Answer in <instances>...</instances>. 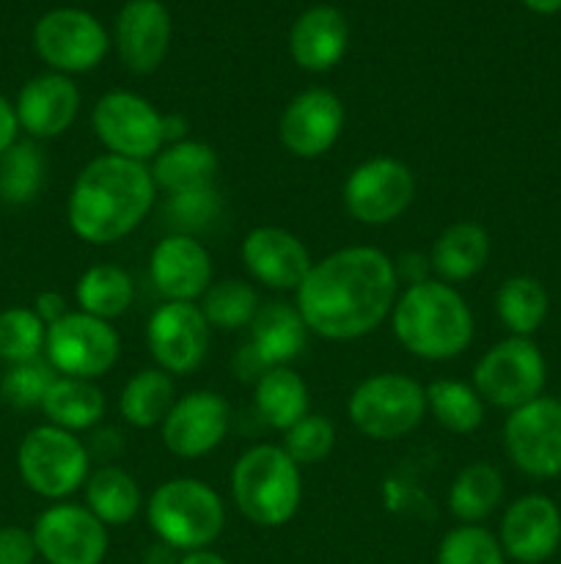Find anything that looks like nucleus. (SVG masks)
<instances>
[{"label": "nucleus", "instance_id": "obj_25", "mask_svg": "<svg viewBox=\"0 0 561 564\" xmlns=\"http://www.w3.org/2000/svg\"><path fill=\"white\" fill-rule=\"evenodd\" d=\"M490 248H493L490 246V235L482 224H476V220H457V224L446 226L435 237L432 248H429L432 275L451 286L471 281L487 264Z\"/></svg>", "mask_w": 561, "mask_h": 564}, {"label": "nucleus", "instance_id": "obj_44", "mask_svg": "<svg viewBox=\"0 0 561 564\" xmlns=\"http://www.w3.org/2000/svg\"><path fill=\"white\" fill-rule=\"evenodd\" d=\"M33 312H36V317L42 319L44 325H55L58 319H64L66 314H69V303H66V297L61 295V292L55 290H44L38 292L36 297H33Z\"/></svg>", "mask_w": 561, "mask_h": 564}, {"label": "nucleus", "instance_id": "obj_23", "mask_svg": "<svg viewBox=\"0 0 561 564\" xmlns=\"http://www.w3.org/2000/svg\"><path fill=\"white\" fill-rule=\"evenodd\" d=\"M170 14L160 0H127L116 17V53L135 75L160 69L170 47Z\"/></svg>", "mask_w": 561, "mask_h": 564}, {"label": "nucleus", "instance_id": "obj_43", "mask_svg": "<svg viewBox=\"0 0 561 564\" xmlns=\"http://www.w3.org/2000/svg\"><path fill=\"white\" fill-rule=\"evenodd\" d=\"M394 268H396V279H399V286L424 284V281L435 279L432 264H429V253H418V251L402 253V257L394 259Z\"/></svg>", "mask_w": 561, "mask_h": 564}, {"label": "nucleus", "instance_id": "obj_24", "mask_svg": "<svg viewBox=\"0 0 561 564\" xmlns=\"http://www.w3.org/2000/svg\"><path fill=\"white\" fill-rule=\"evenodd\" d=\"M350 44V25L333 6H311L295 20L289 31V53L300 69L328 72L344 58Z\"/></svg>", "mask_w": 561, "mask_h": 564}, {"label": "nucleus", "instance_id": "obj_48", "mask_svg": "<svg viewBox=\"0 0 561 564\" xmlns=\"http://www.w3.org/2000/svg\"><path fill=\"white\" fill-rule=\"evenodd\" d=\"M559 135H561V130H559Z\"/></svg>", "mask_w": 561, "mask_h": 564}, {"label": "nucleus", "instance_id": "obj_9", "mask_svg": "<svg viewBox=\"0 0 561 564\" xmlns=\"http://www.w3.org/2000/svg\"><path fill=\"white\" fill-rule=\"evenodd\" d=\"M91 130L108 154L152 163L165 147V116L135 91L102 94L91 108Z\"/></svg>", "mask_w": 561, "mask_h": 564}, {"label": "nucleus", "instance_id": "obj_12", "mask_svg": "<svg viewBox=\"0 0 561 564\" xmlns=\"http://www.w3.org/2000/svg\"><path fill=\"white\" fill-rule=\"evenodd\" d=\"M38 58L61 75H82L97 69L110 50L102 22L82 9H53L33 28Z\"/></svg>", "mask_w": 561, "mask_h": 564}, {"label": "nucleus", "instance_id": "obj_10", "mask_svg": "<svg viewBox=\"0 0 561 564\" xmlns=\"http://www.w3.org/2000/svg\"><path fill=\"white\" fill-rule=\"evenodd\" d=\"M346 215L363 226H388L416 202V174L402 160L377 154L346 174L341 187Z\"/></svg>", "mask_w": 561, "mask_h": 564}, {"label": "nucleus", "instance_id": "obj_41", "mask_svg": "<svg viewBox=\"0 0 561 564\" xmlns=\"http://www.w3.org/2000/svg\"><path fill=\"white\" fill-rule=\"evenodd\" d=\"M58 378L53 367L47 364V358H36V361L14 364V367L6 369L3 380H0V397L9 402L11 408H42L44 394L53 386V380Z\"/></svg>", "mask_w": 561, "mask_h": 564}, {"label": "nucleus", "instance_id": "obj_5", "mask_svg": "<svg viewBox=\"0 0 561 564\" xmlns=\"http://www.w3.org/2000/svg\"><path fill=\"white\" fill-rule=\"evenodd\" d=\"M146 521L168 549H209L226 529V505L218 490L196 477H176L157 485L146 501Z\"/></svg>", "mask_w": 561, "mask_h": 564}, {"label": "nucleus", "instance_id": "obj_18", "mask_svg": "<svg viewBox=\"0 0 561 564\" xmlns=\"http://www.w3.org/2000/svg\"><path fill=\"white\" fill-rule=\"evenodd\" d=\"M308 328L292 303H264L251 323V339L237 352L234 369L240 378L256 383L267 369L289 367L306 350Z\"/></svg>", "mask_w": 561, "mask_h": 564}, {"label": "nucleus", "instance_id": "obj_15", "mask_svg": "<svg viewBox=\"0 0 561 564\" xmlns=\"http://www.w3.org/2000/svg\"><path fill=\"white\" fill-rule=\"evenodd\" d=\"M212 341V328L204 317L198 303L163 301L146 323V345L154 358V367L176 375L196 372L204 364Z\"/></svg>", "mask_w": 561, "mask_h": 564}, {"label": "nucleus", "instance_id": "obj_30", "mask_svg": "<svg viewBox=\"0 0 561 564\" xmlns=\"http://www.w3.org/2000/svg\"><path fill=\"white\" fill-rule=\"evenodd\" d=\"M132 301H135V284H132V275L121 264H91V268L82 270L75 284L77 312L108 319V323L130 312Z\"/></svg>", "mask_w": 561, "mask_h": 564}, {"label": "nucleus", "instance_id": "obj_29", "mask_svg": "<svg viewBox=\"0 0 561 564\" xmlns=\"http://www.w3.org/2000/svg\"><path fill=\"white\" fill-rule=\"evenodd\" d=\"M82 494H86V507L94 512V518H99L108 529L127 527L130 521H135L143 507L138 479L127 468L113 466V463L88 474Z\"/></svg>", "mask_w": 561, "mask_h": 564}, {"label": "nucleus", "instance_id": "obj_8", "mask_svg": "<svg viewBox=\"0 0 561 564\" xmlns=\"http://www.w3.org/2000/svg\"><path fill=\"white\" fill-rule=\"evenodd\" d=\"M471 383L484 405L515 411L542 397L544 383H548V364L534 339L506 336L484 350V356L473 367Z\"/></svg>", "mask_w": 561, "mask_h": 564}, {"label": "nucleus", "instance_id": "obj_39", "mask_svg": "<svg viewBox=\"0 0 561 564\" xmlns=\"http://www.w3.org/2000/svg\"><path fill=\"white\" fill-rule=\"evenodd\" d=\"M435 564H506L498 534L482 523H460L443 534Z\"/></svg>", "mask_w": 561, "mask_h": 564}, {"label": "nucleus", "instance_id": "obj_4", "mask_svg": "<svg viewBox=\"0 0 561 564\" xmlns=\"http://www.w3.org/2000/svg\"><path fill=\"white\" fill-rule=\"evenodd\" d=\"M231 501L248 523L286 527L302 505V468L280 444H256L231 468Z\"/></svg>", "mask_w": 561, "mask_h": 564}, {"label": "nucleus", "instance_id": "obj_34", "mask_svg": "<svg viewBox=\"0 0 561 564\" xmlns=\"http://www.w3.org/2000/svg\"><path fill=\"white\" fill-rule=\"evenodd\" d=\"M47 182V158L31 138H16L0 154V204L25 207L36 202Z\"/></svg>", "mask_w": 561, "mask_h": 564}, {"label": "nucleus", "instance_id": "obj_45", "mask_svg": "<svg viewBox=\"0 0 561 564\" xmlns=\"http://www.w3.org/2000/svg\"><path fill=\"white\" fill-rule=\"evenodd\" d=\"M16 138H20V124H16L14 102H9V99L0 94V154H3Z\"/></svg>", "mask_w": 561, "mask_h": 564}, {"label": "nucleus", "instance_id": "obj_46", "mask_svg": "<svg viewBox=\"0 0 561 564\" xmlns=\"http://www.w3.org/2000/svg\"><path fill=\"white\" fill-rule=\"evenodd\" d=\"M179 564H229V562H226L218 551L198 549V551H187V554H182Z\"/></svg>", "mask_w": 561, "mask_h": 564}, {"label": "nucleus", "instance_id": "obj_7", "mask_svg": "<svg viewBox=\"0 0 561 564\" xmlns=\"http://www.w3.org/2000/svg\"><path fill=\"white\" fill-rule=\"evenodd\" d=\"M16 471L31 494L47 501H66L86 488L91 452L80 435L53 424H38L28 430L16 446Z\"/></svg>", "mask_w": 561, "mask_h": 564}, {"label": "nucleus", "instance_id": "obj_2", "mask_svg": "<svg viewBox=\"0 0 561 564\" xmlns=\"http://www.w3.org/2000/svg\"><path fill=\"white\" fill-rule=\"evenodd\" d=\"M157 204V185L146 163L99 154L82 165L66 198V220L86 246H116L127 240Z\"/></svg>", "mask_w": 561, "mask_h": 564}, {"label": "nucleus", "instance_id": "obj_11", "mask_svg": "<svg viewBox=\"0 0 561 564\" xmlns=\"http://www.w3.org/2000/svg\"><path fill=\"white\" fill-rule=\"evenodd\" d=\"M121 356L119 330L108 319L69 312L47 328L44 358L64 378L94 380L110 372Z\"/></svg>", "mask_w": 561, "mask_h": 564}, {"label": "nucleus", "instance_id": "obj_40", "mask_svg": "<svg viewBox=\"0 0 561 564\" xmlns=\"http://www.w3.org/2000/svg\"><path fill=\"white\" fill-rule=\"evenodd\" d=\"M284 452L300 468L328 460L336 446V424L322 413H306L284 433Z\"/></svg>", "mask_w": 561, "mask_h": 564}, {"label": "nucleus", "instance_id": "obj_33", "mask_svg": "<svg viewBox=\"0 0 561 564\" xmlns=\"http://www.w3.org/2000/svg\"><path fill=\"white\" fill-rule=\"evenodd\" d=\"M548 290L534 275H509L495 292V314L509 330V336L531 339L548 319Z\"/></svg>", "mask_w": 561, "mask_h": 564}, {"label": "nucleus", "instance_id": "obj_38", "mask_svg": "<svg viewBox=\"0 0 561 564\" xmlns=\"http://www.w3.org/2000/svg\"><path fill=\"white\" fill-rule=\"evenodd\" d=\"M47 325L36 317L31 306H9L0 312V361L14 364L36 361L44 356Z\"/></svg>", "mask_w": 561, "mask_h": 564}, {"label": "nucleus", "instance_id": "obj_28", "mask_svg": "<svg viewBox=\"0 0 561 564\" xmlns=\"http://www.w3.org/2000/svg\"><path fill=\"white\" fill-rule=\"evenodd\" d=\"M253 405L267 427L286 433L306 413H311L308 383L292 367H273L253 383Z\"/></svg>", "mask_w": 561, "mask_h": 564}, {"label": "nucleus", "instance_id": "obj_1", "mask_svg": "<svg viewBox=\"0 0 561 564\" xmlns=\"http://www.w3.org/2000/svg\"><path fill=\"white\" fill-rule=\"evenodd\" d=\"M402 286L394 259L374 246H346L311 264L295 292L308 334L355 341L391 319Z\"/></svg>", "mask_w": 561, "mask_h": 564}, {"label": "nucleus", "instance_id": "obj_20", "mask_svg": "<svg viewBox=\"0 0 561 564\" xmlns=\"http://www.w3.org/2000/svg\"><path fill=\"white\" fill-rule=\"evenodd\" d=\"M148 279L170 303H198L215 281L207 246L190 235H165L148 253Z\"/></svg>", "mask_w": 561, "mask_h": 564}, {"label": "nucleus", "instance_id": "obj_19", "mask_svg": "<svg viewBox=\"0 0 561 564\" xmlns=\"http://www.w3.org/2000/svg\"><path fill=\"white\" fill-rule=\"evenodd\" d=\"M240 257L248 275L275 292H297L314 264L306 242L280 226H253L242 237Z\"/></svg>", "mask_w": 561, "mask_h": 564}, {"label": "nucleus", "instance_id": "obj_3", "mask_svg": "<svg viewBox=\"0 0 561 564\" xmlns=\"http://www.w3.org/2000/svg\"><path fill=\"white\" fill-rule=\"evenodd\" d=\"M396 341L421 361H451L473 341V312L462 292L446 281L402 286L391 312Z\"/></svg>", "mask_w": 561, "mask_h": 564}, {"label": "nucleus", "instance_id": "obj_16", "mask_svg": "<svg viewBox=\"0 0 561 564\" xmlns=\"http://www.w3.org/2000/svg\"><path fill=\"white\" fill-rule=\"evenodd\" d=\"M346 124L339 94L314 86L295 94L278 119V141L292 158L317 160L336 147Z\"/></svg>", "mask_w": 561, "mask_h": 564}, {"label": "nucleus", "instance_id": "obj_17", "mask_svg": "<svg viewBox=\"0 0 561 564\" xmlns=\"http://www.w3.org/2000/svg\"><path fill=\"white\" fill-rule=\"evenodd\" d=\"M231 430V408L218 391L198 389L176 397L174 408L160 424V441L182 460H198L218 449Z\"/></svg>", "mask_w": 561, "mask_h": 564}, {"label": "nucleus", "instance_id": "obj_35", "mask_svg": "<svg viewBox=\"0 0 561 564\" xmlns=\"http://www.w3.org/2000/svg\"><path fill=\"white\" fill-rule=\"evenodd\" d=\"M427 413L454 435H471L484 424V400L473 383L440 378L427 386Z\"/></svg>", "mask_w": 561, "mask_h": 564}, {"label": "nucleus", "instance_id": "obj_37", "mask_svg": "<svg viewBox=\"0 0 561 564\" xmlns=\"http://www.w3.org/2000/svg\"><path fill=\"white\" fill-rule=\"evenodd\" d=\"M223 215V198L218 187H198V191L170 193L163 202V218L170 235L198 237L201 231L212 229Z\"/></svg>", "mask_w": 561, "mask_h": 564}, {"label": "nucleus", "instance_id": "obj_36", "mask_svg": "<svg viewBox=\"0 0 561 564\" xmlns=\"http://www.w3.org/2000/svg\"><path fill=\"white\" fill-rule=\"evenodd\" d=\"M198 306L212 330H240L251 328L262 303H258V292L251 281L220 279L212 281Z\"/></svg>", "mask_w": 561, "mask_h": 564}, {"label": "nucleus", "instance_id": "obj_6", "mask_svg": "<svg viewBox=\"0 0 561 564\" xmlns=\"http://www.w3.org/2000/svg\"><path fill=\"white\" fill-rule=\"evenodd\" d=\"M346 416L366 438L399 441L427 416V386L405 372L369 375L346 397Z\"/></svg>", "mask_w": 561, "mask_h": 564}, {"label": "nucleus", "instance_id": "obj_26", "mask_svg": "<svg viewBox=\"0 0 561 564\" xmlns=\"http://www.w3.org/2000/svg\"><path fill=\"white\" fill-rule=\"evenodd\" d=\"M218 169L220 160L215 147H209L207 141H198V138L165 143L163 152L148 163L157 193H165V196L212 187Z\"/></svg>", "mask_w": 561, "mask_h": 564}, {"label": "nucleus", "instance_id": "obj_47", "mask_svg": "<svg viewBox=\"0 0 561 564\" xmlns=\"http://www.w3.org/2000/svg\"><path fill=\"white\" fill-rule=\"evenodd\" d=\"M526 9H531L534 14H559L561 0H522Z\"/></svg>", "mask_w": 561, "mask_h": 564}, {"label": "nucleus", "instance_id": "obj_31", "mask_svg": "<svg viewBox=\"0 0 561 564\" xmlns=\"http://www.w3.org/2000/svg\"><path fill=\"white\" fill-rule=\"evenodd\" d=\"M504 501V474L493 463H471L451 479L446 507L460 523H482Z\"/></svg>", "mask_w": 561, "mask_h": 564}, {"label": "nucleus", "instance_id": "obj_32", "mask_svg": "<svg viewBox=\"0 0 561 564\" xmlns=\"http://www.w3.org/2000/svg\"><path fill=\"white\" fill-rule=\"evenodd\" d=\"M176 402V386L168 372L157 367L138 369L119 394V413L130 427H160Z\"/></svg>", "mask_w": 561, "mask_h": 564}, {"label": "nucleus", "instance_id": "obj_27", "mask_svg": "<svg viewBox=\"0 0 561 564\" xmlns=\"http://www.w3.org/2000/svg\"><path fill=\"white\" fill-rule=\"evenodd\" d=\"M105 408L108 402L94 380L64 378V375L53 380L42 400V413L47 416V424L75 435L97 427L105 419Z\"/></svg>", "mask_w": 561, "mask_h": 564}, {"label": "nucleus", "instance_id": "obj_21", "mask_svg": "<svg viewBox=\"0 0 561 564\" xmlns=\"http://www.w3.org/2000/svg\"><path fill=\"white\" fill-rule=\"evenodd\" d=\"M498 543L517 564L548 562L561 545V510L550 496H520L504 510Z\"/></svg>", "mask_w": 561, "mask_h": 564}, {"label": "nucleus", "instance_id": "obj_14", "mask_svg": "<svg viewBox=\"0 0 561 564\" xmlns=\"http://www.w3.org/2000/svg\"><path fill=\"white\" fill-rule=\"evenodd\" d=\"M38 560L47 564H102L108 556V527L86 505L55 501L33 521Z\"/></svg>", "mask_w": 561, "mask_h": 564}, {"label": "nucleus", "instance_id": "obj_22", "mask_svg": "<svg viewBox=\"0 0 561 564\" xmlns=\"http://www.w3.org/2000/svg\"><path fill=\"white\" fill-rule=\"evenodd\" d=\"M80 88L69 75L44 72L20 88L14 102L16 124L31 141H50L69 130L80 113Z\"/></svg>", "mask_w": 561, "mask_h": 564}, {"label": "nucleus", "instance_id": "obj_13", "mask_svg": "<svg viewBox=\"0 0 561 564\" xmlns=\"http://www.w3.org/2000/svg\"><path fill=\"white\" fill-rule=\"evenodd\" d=\"M504 449L517 471L531 479L561 474V400L537 397L509 411L504 422Z\"/></svg>", "mask_w": 561, "mask_h": 564}, {"label": "nucleus", "instance_id": "obj_42", "mask_svg": "<svg viewBox=\"0 0 561 564\" xmlns=\"http://www.w3.org/2000/svg\"><path fill=\"white\" fill-rule=\"evenodd\" d=\"M38 560L31 529L0 527V564H33Z\"/></svg>", "mask_w": 561, "mask_h": 564}]
</instances>
